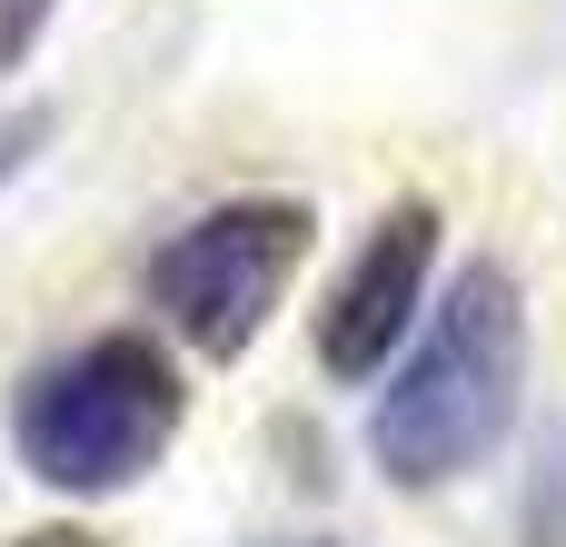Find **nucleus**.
<instances>
[{
  "mask_svg": "<svg viewBox=\"0 0 566 547\" xmlns=\"http://www.w3.org/2000/svg\"><path fill=\"white\" fill-rule=\"evenodd\" d=\"M279 547H338V538H279Z\"/></svg>",
  "mask_w": 566,
  "mask_h": 547,
  "instance_id": "nucleus-7",
  "label": "nucleus"
},
{
  "mask_svg": "<svg viewBox=\"0 0 566 547\" xmlns=\"http://www.w3.org/2000/svg\"><path fill=\"white\" fill-rule=\"evenodd\" d=\"M179 409H189L179 359L159 339H139V329H99V339L60 349L50 369L20 379L10 448L60 498H119V488H139L169 458Z\"/></svg>",
  "mask_w": 566,
  "mask_h": 547,
  "instance_id": "nucleus-2",
  "label": "nucleus"
},
{
  "mask_svg": "<svg viewBox=\"0 0 566 547\" xmlns=\"http://www.w3.org/2000/svg\"><path fill=\"white\" fill-rule=\"evenodd\" d=\"M10 547H109V538H99V528H70V518H60V528H30V538H10Z\"/></svg>",
  "mask_w": 566,
  "mask_h": 547,
  "instance_id": "nucleus-6",
  "label": "nucleus"
},
{
  "mask_svg": "<svg viewBox=\"0 0 566 547\" xmlns=\"http://www.w3.org/2000/svg\"><path fill=\"white\" fill-rule=\"evenodd\" d=\"M308 249H318V209H308L298 189H249V199H219V209H199L189 229H169V239L149 249L139 289H149V309H159L199 359L229 369V359H249V339L279 319V299L298 289Z\"/></svg>",
  "mask_w": 566,
  "mask_h": 547,
  "instance_id": "nucleus-3",
  "label": "nucleus"
},
{
  "mask_svg": "<svg viewBox=\"0 0 566 547\" xmlns=\"http://www.w3.org/2000/svg\"><path fill=\"white\" fill-rule=\"evenodd\" d=\"M40 20H50V0H0V60H20Z\"/></svg>",
  "mask_w": 566,
  "mask_h": 547,
  "instance_id": "nucleus-5",
  "label": "nucleus"
},
{
  "mask_svg": "<svg viewBox=\"0 0 566 547\" xmlns=\"http://www.w3.org/2000/svg\"><path fill=\"white\" fill-rule=\"evenodd\" d=\"M527 399V289L507 259H468L438 289L428 339L408 349V369L378 389L368 419V458L388 468V488H458L468 468L497 458V438L517 429Z\"/></svg>",
  "mask_w": 566,
  "mask_h": 547,
  "instance_id": "nucleus-1",
  "label": "nucleus"
},
{
  "mask_svg": "<svg viewBox=\"0 0 566 547\" xmlns=\"http://www.w3.org/2000/svg\"><path fill=\"white\" fill-rule=\"evenodd\" d=\"M438 199H398L368 239H358V259L338 269V289H328V309H318V369L328 379H378L388 369V349L408 339V319L428 309V279H438Z\"/></svg>",
  "mask_w": 566,
  "mask_h": 547,
  "instance_id": "nucleus-4",
  "label": "nucleus"
}]
</instances>
